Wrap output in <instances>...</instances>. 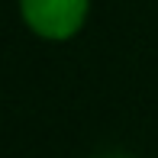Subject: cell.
<instances>
[{
  "label": "cell",
  "instance_id": "6da1fadb",
  "mask_svg": "<svg viewBox=\"0 0 158 158\" xmlns=\"http://www.w3.org/2000/svg\"><path fill=\"white\" fill-rule=\"evenodd\" d=\"M90 0H19L26 26L42 39H71L87 19Z\"/></svg>",
  "mask_w": 158,
  "mask_h": 158
}]
</instances>
